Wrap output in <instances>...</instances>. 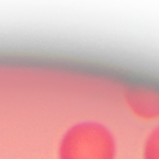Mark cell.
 I'll return each mask as SVG.
<instances>
[{
  "mask_svg": "<svg viewBox=\"0 0 159 159\" xmlns=\"http://www.w3.org/2000/svg\"><path fill=\"white\" fill-rule=\"evenodd\" d=\"M116 143L99 123L83 122L68 129L58 147V159H114Z\"/></svg>",
  "mask_w": 159,
  "mask_h": 159,
  "instance_id": "1",
  "label": "cell"
},
{
  "mask_svg": "<svg viewBox=\"0 0 159 159\" xmlns=\"http://www.w3.org/2000/svg\"><path fill=\"white\" fill-rule=\"evenodd\" d=\"M143 159H159V125L148 135L145 140Z\"/></svg>",
  "mask_w": 159,
  "mask_h": 159,
  "instance_id": "2",
  "label": "cell"
}]
</instances>
